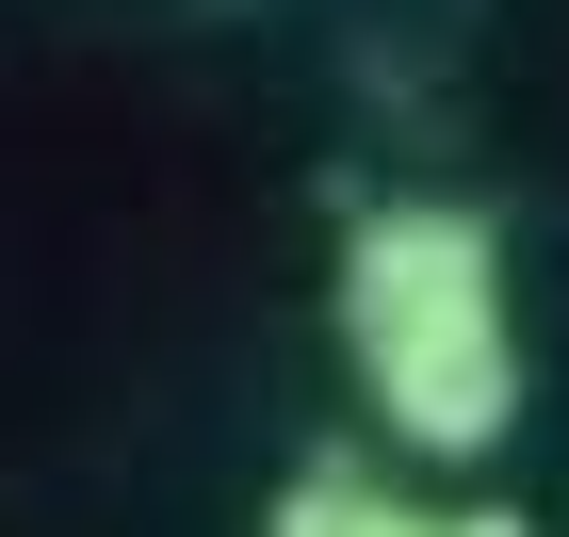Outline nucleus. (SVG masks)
I'll use <instances>...</instances> for the list:
<instances>
[{
  "instance_id": "f257e3e1",
  "label": "nucleus",
  "mask_w": 569,
  "mask_h": 537,
  "mask_svg": "<svg viewBox=\"0 0 569 537\" xmlns=\"http://www.w3.org/2000/svg\"><path fill=\"white\" fill-rule=\"evenodd\" d=\"M342 375L407 456L472 473L521 424V310H505V228L456 196H391L342 228Z\"/></svg>"
},
{
  "instance_id": "f03ea898",
  "label": "nucleus",
  "mask_w": 569,
  "mask_h": 537,
  "mask_svg": "<svg viewBox=\"0 0 569 537\" xmlns=\"http://www.w3.org/2000/svg\"><path fill=\"white\" fill-rule=\"evenodd\" d=\"M261 537H456L439 505H407L391 473H358V456H309L293 489L261 505Z\"/></svg>"
}]
</instances>
